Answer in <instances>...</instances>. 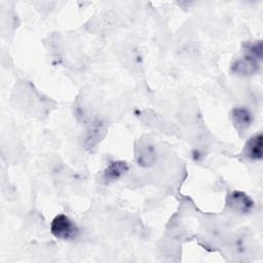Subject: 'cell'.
<instances>
[{"mask_svg":"<svg viewBox=\"0 0 263 263\" xmlns=\"http://www.w3.org/2000/svg\"><path fill=\"white\" fill-rule=\"evenodd\" d=\"M262 57L261 42L253 43L247 46L246 53L236 60L232 65V71L239 75H252L259 68V61Z\"/></svg>","mask_w":263,"mask_h":263,"instance_id":"cell-1","label":"cell"},{"mask_svg":"<svg viewBox=\"0 0 263 263\" xmlns=\"http://www.w3.org/2000/svg\"><path fill=\"white\" fill-rule=\"evenodd\" d=\"M50 231L57 238L70 240L77 237L79 229L68 216L61 214L53 218L50 225Z\"/></svg>","mask_w":263,"mask_h":263,"instance_id":"cell-2","label":"cell"},{"mask_svg":"<svg viewBox=\"0 0 263 263\" xmlns=\"http://www.w3.org/2000/svg\"><path fill=\"white\" fill-rule=\"evenodd\" d=\"M227 205L235 213L247 214L254 205L252 198L241 191H233L227 198Z\"/></svg>","mask_w":263,"mask_h":263,"instance_id":"cell-3","label":"cell"},{"mask_svg":"<svg viewBox=\"0 0 263 263\" xmlns=\"http://www.w3.org/2000/svg\"><path fill=\"white\" fill-rule=\"evenodd\" d=\"M243 155L253 160H259L263 155V136L262 134H258L253 136L246 143L243 149Z\"/></svg>","mask_w":263,"mask_h":263,"instance_id":"cell-4","label":"cell"},{"mask_svg":"<svg viewBox=\"0 0 263 263\" xmlns=\"http://www.w3.org/2000/svg\"><path fill=\"white\" fill-rule=\"evenodd\" d=\"M231 118L234 126L238 130L247 129L251 125L253 120L251 112L248 109L242 107L233 109L231 112Z\"/></svg>","mask_w":263,"mask_h":263,"instance_id":"cell-5","label":"cell"},{"mask_svg":"<svg viewBox=\"0 0 263 263\" xmlns=\"http://www.w3.org/2000/svg\"><path fill=\"white\" fill-rule=\"evenodd\" d=\"M127 171V165L123 161H113L111 162L105 171V179L107 181H114L120 178Z\"/></svg>","mask_w":263,"mask_h":263,"instance_id":"cell-6","label":"cell"}]
</instances>
